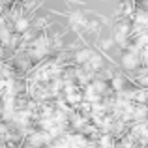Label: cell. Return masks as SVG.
<instances>
[{
    "label": "cell",
    "mask_w": 148,
    "mask_h": 148,
    "mask_svg": "<svg viewBox=\"0 0 148 148\" xmlns=\"http://www.w3.org/2000/svg\"><path fill=\"white\" fill-rule=\"evenodd\" d=\"M26 26H28V23H26L25 19H23V21H17V30H25Z\"/></svg>",
    "instance_id": "obj_1"
}]
</instances>
